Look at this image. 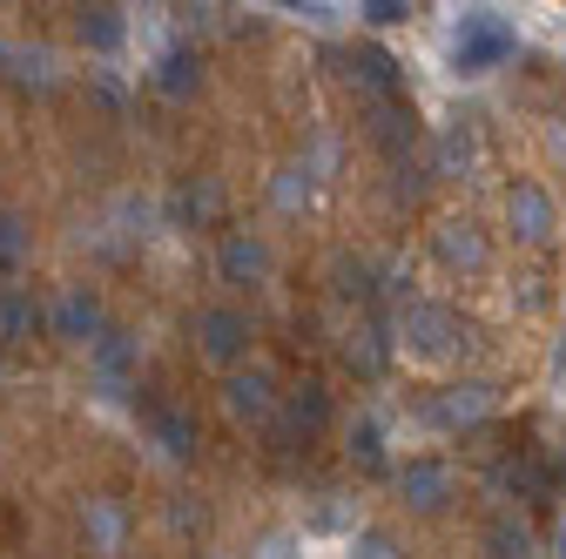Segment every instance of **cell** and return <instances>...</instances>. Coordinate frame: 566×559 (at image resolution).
I'll list each match as a JSON object with an SVG mask.
<instances>
[{"label":"cell","instance_id":"cell-27","mask_svg":"<svg viewBox=\"0 0 566 559\" xmlns=\"http://www.w3.org/2000/svg\"><path fill=\"white\" fill-rule=\"evenodd\" d=\"M358 14H365L371 28H398V21H405L411 8H405V0H371V8H358Z\"/></svg>","mask_w":566,"mask_h":559},{"label":"cell","instance_id":"cell-32","mask_svg":"<svg viewBox=\"0 0 566 559\" xmlns=\"http://www.w3.org/2000/svg\"><path fill=\"white\" fill-rule=\"evenodd\" d=\"M209 559H230V552H209Z\"/></svg>","mask_w":566,"mask_h":559},{"label":"cell","instance_id":"cell-19","mask_svg":"<svg viewBox=\"0 0 566 559\" xmlns=\"http://www.w3.org/2000/svg\"><path fill=\"white\" fill-rule=\"evenodd\" d=\"M95 371H102L108 398H122V384H128V337H122V330H115V337H102V351H95Z\"/></svg>","mask_w":566,"mask_h":559},{"label":"cell","instance_id":"cell-8","mask_svg":"<svg viewBox=\"0 0 566 559\" xmlns=\"http://www.w3.org/2000/svg\"><path fill=\"white\" fill-rule=\"evenodd\" d=\"M196 337H202V358H209V365H237V358L250 351V317L230 310V304H209V310L196 317Z\"/></svg>","mask_w":566,"mask_h":559},{"label":"cell","instance_id":"cell-28","mask_svg":"<svg viewBox=\"0 0 566 559\" xmlns=\"http://www.w3.org/2000/svg\"><path fill=\"white\" fill-rule=\"evenodd\" d=\"M21 243H28V236H21V223H14V217H0V270L21 263Z\"/></svg>","mask_w":566,"mask_h":559},{"label":"cell","instance_id":"cell-31","mask_svg":"<svg viewBox=\"0 0 566 559\" xmlns=\"http://www.w3.org/2000/svg\"><path fill=\"white\" fill-rule=\"evenodd\" d=\"M553 546H559V559H566V526H559V539H553Z\"/></svg>","mask_w":566,"mask_h":559},{"label":"cell","instance_id":"cell-18","mask_svg":"<svg viewBox=\"0 0 566 559\" xmlns=\"http://www.w3.org/2000/svg\"><path fill=\"white\" fill-rule=\"evenodd\" d=\"M122 532H128V513H122L115 499H88V539H95L102 552H115Z\"/></svg>","mask_w":566,"mask_h":559},{"label":"cell","instance_id":"cell-5","mask_svg":"<svg viewBox=\"0 0 566 559\" xmlns=\"http://www.w3.org/2000/svg\"><path fill=\"white\" fill-rule=\"evenodd\" d=\"M506 230H513L520 243H553V230H559V202H553L546 182L520 176V182L506 189Z\"/></svg>","mask_w":566,"mask_h":559},{"label":"cell","instance_id":"cell-4","mask_svg":"<svg viewBox=\"0 0 566 559\" xmlns=\"http://www.w3.org/2000/svg\"><path fill=\"white\" fill-rule=\"evenodd\" d=\"M485 493L492 499H533V506H546L559 493V472L546 458H533V452H506L500 465L485 472Z\"/></svg>","mask_w":566,"mask_h":559},{"label":"cell","instance_id":"cell-20","mask_svg":"<svg viewBox=\"0 0 566 559\" xmlns=\"http://www.w3.org/2000/svg\"><path fill=\"white\" fill-rule=\"evenodd\" d=\"M196 82H202V75H196V54H182V48L163 54V67H156V88H163V95H196Z\"/></svg>","mask_w":566,"mask_h":559},{"label":"cell","instance_id":"cell-2","mask_svg":"<svg viewBox=\"0 0 566 559\" xmlns=\"http://www.w3.org/2000/svg\"><path fill=\"white\" fill-rule=\"evenodd\" d=\"M324 425H331V384L324 378H304V384H291V391L276 398L270 439H276V452H291V445H311Z\"/></svg>","mask_w":566,"mask_h":559},{"label":"cell","instance_id":"cell-15","mask_svg":"<svg viewBox=\"0 0 566 559\" xmlns=\"http://www.w3.org/2000/svg\"><path fill=\"white\" fill-rule=\"evenodd\" d=\"M485 552H492V559H533L526 519H520V513H492V519H485Z\"/></svg>","mask_w":566,"mask_h":559},{"label":"cell","instance_id":"cell-30","mask_svg":"<svg viewBox=\"0 0 566 559\" xmlns=\"http://www.w3.org/2000/svg\"><path fill=\"white\" fill-rule=\"evenodd\" d=\"M291 552H297V539H291V532H270V539L256 546V559H291Z\"/></svg>","mask_w":566,"mask_h":559},{"label":"cell","instance_id":"cell-21","mask_svg":"<svg viewBox=\"0 0 566 559\" xmlns=\"http://www.w3.org/2000/svg\"><path fill=\"white\" fill-rule=\"evenodd\" d=\"M270 202L283 209V217H297V209L311 202V176H304L297 162H291V169H276V182H270Z\"/></svg>","mask_w":566,"mask_h":559},{"label":"cell","instance_id":"cell-3","mask_svg":"<svg viewBox=\"0 0 566 559\" xmlns=\"http://www.w3.org/2000/svg\"><path fill=\"white\" fill-rule=\"evenodd\" d=\"M513 48H520V34L500 14H459L452 21V61H459V75H485V67H500Z\"/></svg>","mask_w":566,"mask_h":559},{"label":"cell","instance_id":"cell-13","mask_svg":"<svg viewBox=\"0 0 566 559\" xmlns=\"http://www.w3.org/2000/svg\"><path fill=\"white\" fill-rule=\"evenodd\" d=\"M217 263H223L230 284H250V276H263V270H270V243H263V236H250V230H230V236H223V250H217Z\"/></svg>","mask_w":566,"mask_h":559},{"label":"cell","instance_id":"cell-26","mask_svg":"<svg viewBox=\"0 0 566 559\" xmlns=\"http://www.w3.org/2000/svg\"><path fill=\"white\" fill-rule=\"evenodd\" d=\"M350 559H405V552H398V539H391L385 526H365L358 546H350Z\"/></svg>","mask_w":566,"mask_h":559},{"label":"cell","instance_id":"cell-16","mask_svg":"<svg viewBox=\"0 0 566 559\" xmlns=\"http://www.w3.org/2000/svg\"><path fill=\"white\" fill-rule=\"evenodd\" d=\"M350 465H358L365 478H385V432H378V418H358V425H350Z\"/></svg>","mask_w":566,"mask_h":559},{"label":"cell","instance_id":"cell-29","mask_svg":"<svg viewBox=\"0 0 566 559\" xmlns=\"http://www.w3.org/2000/svg\"><path fill=\"white\" fill-rule=\"evenodd\" d=\"M88 41L115 48V41H122V21H115V14H95V21H88Z\"/></svg>","mask_w":566,"mask_h":559},{"label":"cell","instance_id":"cell-25","mask_svg":"<svg viewBox=\"0 0 566 559\" xmlns=\"http://www.w3.org/2000/svg\"><path fill=\"white\" fill-rule=\"evenodd\" d=\"M182 209H189L196 223H217V217H223V189H217V182H196V189L182 196Z\"/></svg>","mask_w":566,"mask_h":559},{"label":"cell","instance_id":"cell-23","mask_svg":"<svg viewBox=\"0 0 566 559\" xmlns=\"http://www.w3.org/2000/svg\"><path fill=\"white\" fill-rule=\"evenodd\" d=\"M54 324H61V337H88V330H95V297L67 291V297L54 304Z\"/></svg>","mask_w":566,"mask_h":559},{"label":"cell","instance_id":"cell-6","mask_svg":"<svg viewBox=\"0 0 566 559\" xmlns=\"http://www.w3.org/2000/svg\"><path fill=\"white\" fill-rule=\"evenodd\" d=\"M331 61H337V75H344V82H365L378 102L405 95V67H398V54L378 48V41H365V48H331Z\"/></svg>","mask_w":566,"mask_h":559},{"label":"cell","instance_id":"cell-7","mask_svg":"<svg viewBox=\"0 0 566 559\" xmlns=\"http://www.w3.org/2000/svg\"><path fill=\"white\" fill-rule=\"evenodd\" d=\"M365 128H371V143L385 149V162H391V169H405V162H411L418 135H424V128H418V108H411L405 95H391V102H371V122H365Z\"/></svg>","mask_w":566,"mask_h":559},{"label":"cell","instance_id":"cell-24","mask_svg":"<svg viewBox=\"0 0 566 559\" xmlns=\"http://www.w3.org/2000/svg\"><path fill=\"white\" fill-rule=\"evenodd\" d=\"M472 156H479V143H472V128H465V122L439 135V169H446V176H459V169H465Z\"/></svg>","mask_w":566,"mask_h":559},{"label":"cell","instance_id":"cell-11","mask_svg":"<svg viewBox=\"0 0 566 559\" xmlns=\"http://www.w3.org/2000/svg\"><path fill=\"white\" fill-rule=\"evenodd\" d=\"M432 250H439V263H446V270H465V276L492 270V243H485V230H479V223H465V217H452V223L432 236Z\"/></svg>","mask_w":566,"mask_h":559},{"label":"cell","instance_id":"cell-22","mask_svg":"<svg viewBox=\"0 0 566 559\" xmlns=\"http://www.w3.org/2000/svg\"><path fill=\"white\" fill-rule=\"evenodd\" d=\"M21 337H34V304L0 291V344H21Z\"/></svg>","mask_w":566,"mask_h":559},{"label":"cell","instance_id":"cell-10","mask_svg":"<svg viewBox=\"0 0 566 559\" xmlns=\"http://www.w3.org/2000/svg\"><path fill=\"white\" fill-rule=\"evenodd\" d=\"M276 378L263 371V365H250V371H230V384H223V404H230V418H243V425H270L276 418Z\"/></svg>","mask_w":566,"mask_h":559},{"label":"cell","instance_id":"cell-14","mask_svg":"<svg viewBox=\"0 0 566 559\" xmlns=\"http://www.w3.org/2000/svg\"><path fill=\"white\" fill-rule=\"evenodd\" d=\"M149 432H156V445H163L169 458H189V452H196V418L176 411V404H149Z\"/></svg>","mask_w":566,"mask_h":559},{"label":"cell","instance_id":"cell-1","mask_svg":"<svg viewBox=\"0 0 566 559\" xmlns=\"http://www.w3.org/2000/svg\"><path fill=\"white\" fill-rule=\"evenodd\" d=\"M398 344L418 358V365H452L465 344H472V330L459 324V310L452 304H432V297H411L405 310H398Z\"/></svg>","mask_w":566,"mask_h":559},{"label":"cell","instance_id":"cell-9","mask_svg":"<svg viewBox=\"0 0 566 559\" xmlns=\"http://www.w3.org/2000/svg\"><path fill=\"white\" fill-rule=\"evenodd\" d=\"M398 493H405L418 513H446L452 493H459V472H452L446 458H411V465L398 472Z\"/></svg>","mask_w":566,"mask_h":559},{"label":"cell","instance_id":"cell-17","mask_svg":"<svg viewBox=\"0 0 566 559\" xmlns=\"http://www.w3.org/2000/svg\"><path fill=\"white\" fill-rule=\"evenodd\" d=\"M344 365L358 371V378H378V371H385V330H378V324H365L358 337L344 344Z\"/></svg>","mask_w":566,"mask_h":559},{"label":"cell","instance_id":"cell-12","mask_svg":"<svg viewBox=\"0 0 566 559\" xmlns=\"http://www.w3.org/2000/svg\"><path fill=\"white\" fill-rule=\"evenodd\" d=\"M492 411V391L485 384H452V391H439L432 404H424V425H479V418Z\"/></svg>","mask_w":566,"mask_h":559}]
</instances>
